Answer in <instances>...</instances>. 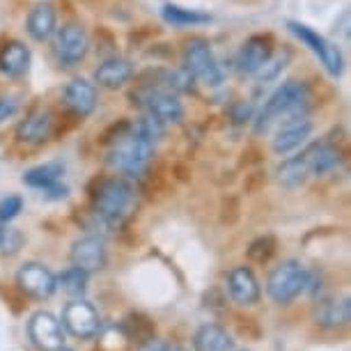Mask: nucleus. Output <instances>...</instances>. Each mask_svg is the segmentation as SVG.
<instances>
[{
  "label": "nucleus",
  "mask_w": 351,
  "mask_h": 351,
  "mask_svg": "<svg viewBox=\"0 0 351 351\" xmlns=\"http://www.w3.org/2000/svg\"><path fill=\"white\" fill-rule=\"evenodd\" d=\"M310 101V90L303 81H287L278 88L262 106L260 115L255 120V134H267L278 120H291V117L306 115Z\"/></svg>",
  "instance_id": "nucleus-1"
},
{
  "label": "nucleus",
  "mask_w": 351,
  "mask_h": 351,
  "mask_svg": "<svg viewBox=\"0 0 351 351\" xmlns=\"http://www.w3.org/2000/svg\"><path fill=\"white\" fill-rule=\"evenodd\" d=\"M92 200H95V214L99 221H104L110 228H120L134 216L138 195L127 180L112 177V180H104L99 184Z\"/></svg>",
  "instance_id": "nucleus-2"
},
{
  "label": "nucleus",
  "mask_w": 351,
  "mask_h": 351,
  "mask_svg": "<svg viewBox=\"0 0 351 351\" xmlns=\"http://www.w3.org/2000/svg\"><path fill=\"white\" fill-rule=\"evenodd\" d=\"M152 158H154V143L138 138L136 134L129 131V134H124L122 138H117L112 143L106 161H108L112 170L122 172V175L141 177L149 168Z\"/></svg>",
  "instance_id": "nucleus-3"
},
{
  "label": "nucleus",
  "mask_w": 351,
  "mask_h": 351,
  "mask_svg": "<svg viewBox=\"0 0 351 351\" xmlns=\"http://www.w3.org/2000/svg\"><path fill=\"white\" fill-rule=\"evenodd\" d=\"M308 271L310 269H306L296 260H285L282 264H278L269 274V280H267L269 296L278 306H287V303H291L294 299H299L303 291H306Z\"/></svg>",
  "instance_id": "nucleus-4"
},
{
  "label": "nucleus",
  "mask_w": 351,
  "mask_h": 351,
  "mask_svg": "<svg viewBox=\"0 0 351 351\" xmlns=\"http://www.w3.org/2000/svg\"><path fill=\"white\" fill-rule=\"evenodd\" d=\"M184 67L193 74V78H200L209 88H218L225 81L221 62L211 51V44L202 37L189 39L186 46H184Z\"/></svg>",
  "instance_id": "nucleus-5"
},
{
  "label": "nucleus",
  "mask_w": 351,
  "mask_h": 351,
  "mask_svg": "<svg viewBox=\"0 0 351 351\" xmlns=\"http://www.w3.org/2000/svg\"><path fill=\"white\" fill-rule=\"evenodd\" d=\"M287 28H289L291 35L299 39V42L306 44L308 49L313 51L317 58H319L322 64H324V69H326L330 76L337 78V76L342 74V71H344V58H342V53H340L337 46L330 44L326 37L319 35V32H315L313 28H308L306 23L289 21Z\"/></svg>",
  "instance_id": "nucleus-6"
},
{
  "label": "nucleus",
  "mask_w": 351,
  "mask_h": 351,
  "mask_svg": "<svg viewBox=\"0 0 351 351\" xmlns=\"http://www.w3.org/2000/svg\"><path fill=\"white\" fill-rule=\"evenodd\" d=\"M53 51L62 64H78L85 60L90 51V37L81 23H64L62 28H56V39H53Z\"/></svg>",
  "instance_id": "nucleus-7"
},
{
  "label": "nucleus",
  "mask_w": 351,
  "mask_h": 351,
  "mask_svg": "<svg viewBox=\"0 0 351 351\" xmlns=\"http://www.w3.org/2000/svg\"><path fill=\"white\" fill-rule=\"evenodd\" d=\"M62 326L71 335L81 337V340H92L101 330V317H99L97 308L92 303L83 299H74L62 310Z\"/></svg>",
  "instance_id": "nucleus-8"
},
{
  "label": "nucleus",
  "mask_w": 351,
  "mask_h": 351,
  "mask_svg": "<svg viewBox=\"0 0 351 351\" xmlns=\"http://www.w3.org/2000/svg\"><path fill=\"white\" fill-rule=\"evenodd\" d=\"M16 285L25 296L32 299H51L58 289V280L53 276V271L49 267H44L42 262H28L19 269L16 274Z\"/></svg>",
  "instance_id": "nucleus-9"
},
{
  "label": "nucleus",
  "mask_w": 351,
  "mask_h": 351,
  "mask_svg": "<svg viewBox=\"0 0 351 351\" xmlns=\"http://www.w3.org/2000/svg\"><path fill=\"white\" fill-rule=\"evenodd\" d=\"M28 335L39 351H58L64 347L62 324L56 315L46 313V310H39V313L30 317Z\"/></svg>",
  "instance_id": "nucleus-10"
},
{
  "label": "nucleus",
  "mask_w": 351,
  "mask_h": 351,
  "mask_svg": "<svg viewBox=\"0 0 351 351\" xmlns=\"http://www.w3.org/2000/svg\"><path fill=\"white\" fill-rule=\"evenodd\" d=\"M71 264L78 269H83L85 274H95V271H101L108 262V255H106V243L104 239H99L95 234L81 237L71 243L69 250Z\"/></svg>",
  "instance_id": "nucleus-11"
},
{
  "label": "nucleus",
  "mask_w": 351,
  "mask_h": 351,
  "mask_svg": "<svg viewBox=\"0 0 351 351\" xmlns=\"http://www.w3.org/2000/svg\"><path fill=\"white\" fill-rule=\"evenodd\" d=\"M228 294L237 306H255L262 299V287L250 267H234L228 274Z\"/></svg>",
  "instance_id": "nucleus-12"
},
{
  "label": "nucleus",
  "mask_w": 351,
  "mask_h": 351,
  "mask_svg": "<svg viewBox=\"0 0 351 351\" xmlns=\"http://www.w3.org/2000/svg\"><path fill=\"white\" fill-rule=\"evenodd\" d=\"M274 53V39L271 35H253L241 44L239 53H237V69L243 76H255L257 69L271 58Z\"/></svg>",
  "instance_id": "nucleus-13"
},
{
  "label": "nucleus",
  "mask_w": 351,
  "mask_h": 351,
  "mask_svg": "<svg viewBox=\"0 0 351 351\" xmlns=\"http://www.w3.org/2000/svg\"><path fill=\"white\" fill-rule=\"evenodd\" d=\"M145 106H147L149 115H154L163 124H177L184 117V104L170 90H147Z\"/></svg>",
  "instance_id": "nucleus-14"
},
{
  "label": "nucleus",
  "mask_w": 351,
  "mask_h": 351,
  "mask_svg": "<svg viewBox=\"0 0 351 351\" xmlns=\"http://www.w3.org/2000/svg\"><path fill=\"white\" fill-rule=\"evenodd\" d=\"M310 134H313V122H310L306 115L285 120V124L278 129V134L274 138V152L282 156L289 154V152L299 149L310 138Z\"/></svg>",
  "instance_id": "nucleus-15"
},
{
  "label": "nucleus",
  "mask_w": 351,
  "mask_h": 351,
  "mask_svg": "<svg viewBox=\"0 0 351 351\" xmlns=\"http://www.w3.org/2000/svg\"><path fill=\"white\" fill-rule=\"evenodd\" d=\"M64 106L74 112L76 117H88L97 108V88L85 78H74L67 83L62 92Z\"/></svg>",
  "instance_id": "nucleus-16"
},
{
  "label": "nucleus",
  "mask_w": 351,
  "mask_h": 351,
  "mask_svg": "<svg viewBox=\"0 0 351 351\" xmlns=\"http://www.w3.org/2000/svg\"><path fill=\"white\" fill-rule=\"evenodd\" d=\"M53 134V115L49 110H32L25 115V120L19 122L16 127V141L23 145H42Z\"/></svg>",
  "instance_id": "nucleus-17"
},
{
  "label": "nucleus",
  "mask_w": 351,
  "mask_h": 351,
  "mask_svg": "<svg viewBox=\"0 0 351 351\" xmlns=\"http://www.w3.org/2000/svg\"><path fill=\"white\" fill-rule=\"evenodd\" d=\"M134 76V64L131 60L122 56H110L99 64L97 71H95V81L101 85L106 90H117L122 88L129 78Z\"/></svg>",
  "instance_id": "nucleus-18"
},
{
  "label": "nucleus",
  "mask_w": 351,
  "mask_h": 351,
  "mask_svg": "<svg viewBox=\"0 0 351 351\" xmlns=\"http://www.w3.org/2000/svg\"><path fill=\"white\" fill-rule=\"evenodd\" d=\"M315 319L324 328H344L351 322V301L344 299H324L315 310Z\"/></svg>",
  "instance_id": "nucleus-19"
},
{
  "label": "nucleus",
  "mask_w": 351,
  "mask_h": 351,
  "mask_svg": "<svg viewBox=\"0 0 351 351\" xmlns=\"http://www.w3.org/2000/svg\"><path fill=\"white\" fill-rule=\"evenodd\" d=\"M56 23H58L56 8L51 3H39L30 10L25 28H28V35L35 42H46L56 32Z\"/></svg>",
  "instance_id": "nucleus-20"
},
{
  "label": "nucleus",
  "mask_w": 351,
  "mask_h": 351,
  "mask_svg": "<svg viewBox=\"0 0 351 351\" xmlns=\"http://www.w3.org/2000/svg\"><path fill=\"white\" fill-rule=\"evenodd\" d=\"M30 51L23 42H8L0 49V71L10 78H19L28 71Z\"/></svg>",
  "instance_id": "nucleus-21"
},
{
  "label": "nucleus",
  "mask_w": 351,
  "mask_h": 351,
  "mask_svg": "<svg viewBox=\"0 0 351 351\" xmlns=\"http://www.w3.org/2000/svg\"><path fill=\"white\" fill-rule=\"evenodd\" d=\"M234 340L218 324H204L193 335V351H232Z\"/></svg>",
  "instance_id": "nucleus-22"
},
{
  "label": "nucleus",
  "mask_w": 351,
  "mask_h": 351,
  "mask_svg": "<svg viewBox=\"0 0 351 351\" xmlns=\"http://www.w3.org/2000/svg\"><path fill=\"white\" fill-rule=\"evenodd\" d=\"M308 177H310V170H308V161L303 152L296 156L285 158L276 168V182L285 189H299L308 182Z\"/></svg>",
  "instance_id": "nucleus-23"
},
{
  "label": "nucleus",
  "mask_w": 351,
  "mask_h": 351,
  "mask_svg": "<svg viewBox=\"0 0 351 351\" xmlns=\"http://www.w3.org/2000/svg\"><path fill=\"white\" fill-rule=\"evenodd\" d=\"M303 154H306L310 175H317V177L326 175V172H330L340 163V152L330 143H313Z\"/></svg>",
  "instance_id": "nucleus-24"
},
{
  "label": "nucleus",
  "mask_w": 351,
  "mask_h": 351,
  "mask_svg": "<svg viewBox=\"0 0 351 351\" xmlns=\"http://www.w3.org/2000/svg\"><path fill=\"white\" fill-rule=\"evenodd\" d=\"M62 175H64V165L58 163V161H51V163L37 165V168H30L23 175V184H25V186H30V189L46 191V189H51L53 184L60 182Z\"/></svg>",
  "instance_id": "nucleus-25"
},
{
  "label": "nucleus",
  "mask_w": 351,
  "mask_h": 351,
  "mask_svg": "<svg viewBox=\"0 0 351 351\" xmlns=\"http://www.w3.org/2000/svg\"><path fill=\"white\" fill-rule=\"evenodd\" d=\"M122 330H124V335H127L129 340H134L138 344H143V342L152 340V337H156L154 322H152L149 317L143 315V313H129L127 317H124Z\"/></svg>",
  "instance_id": "nucleus-26"
},
{
  "label": "nucleus",
  "mask_w": 351,
  "mask_h": 351,
  "mask_svg": "<svg viewBox=\"0 0 351 351\" xmlns=\"http://www.w3.org/2000/svg\"><path fill=\"white\" fill-rule=\"evenodd\" d=\"M161 14H163V21L175 25V28H191V25H202L211 21V16L204 14V12L186 10V8H180V5H165Z\"/></svg>",
  "instance_id": "nucleus-27"
},
{
  "label": "nucleus",
  "mask_w": 351,
  "mask_h": 351,
  "mask_svg": "<svg viewBox=\"0 0 351 351\" xmlns=\"http://www.w3.org/2000/svg\"><path fill=\"white\" fill-rule=\"evenodd\" d=\"M56 280H58V287H60L64 294L74 296V299H81L85 291H88V274L78 267H69L67 271H62Z\"/></svg>",
  "instance_id": "nucleus-28"
},
{
  "label": "nucleus",
  "mask_w": 351,
  "mask_h": 351,
  "mask_svg": "<svg viewBox=\"0 0 351 351\" xmlns=\"http://www.w3.org/2000/svg\"><path fill=\"white\" fill-rule=\"evenodd\" d=\"M129 131L131 134H136L138 138H145V141H149V143H156V141H161L163 134H165V124L163 122H158L154 115H143V117H138L136 122H129Z\"/></svg>",
  "instance_id": "nucleus-29"
},
{
  "label": "nucleus",
  "mask_w": 351,
  "mask_h": 351,
  "mask_svg": "<svg viewBox=\"0 0 351 351\" xmlns=\"http://www.w3.org/2000/svg\"><path fill=\"white\" fill-rule=\"evenodd\" d=\"M276 248H278L276 237H271V234L257 237V239L246 248V257L255 264H264L276 255Z\"/></svg>",
  "instance_id": "nucleus-30"
},
{
  "label": "nucleus",
  "mask_w": 351,
  "mask_h": 351,
  "mask_svg": "<svg viewBox=\"0 0 351 351\" xmlns=\"http://www.w3.org/2000/svg\"><path fill=\"white\" fill-rule=\"evenodd\" d=\"M23 232L10 228L8 223H0V255H16L23 248Z\"/></svg>",
  "instance_id": "nucleus-31"
},
{
  "label": "nucleus",
  "mask_w": 351,
  "mask_h": 351,
  "mask_svg": "<svg viewBox=\"0 0 351 351\" xmlns=\"http://www.w3.org/2000/svg\"><path fill=\"white\" fill-rule=\"evenodd\" d=\"M291 60V56L289 53H280V56H274V53H271V58L267 62L262 64L260 69H257V81H274V78H278L285 71V67H287V62Z\"/></svg>",
  "instance_id": "nucleus-32"
},
{
  "label": "nucleus",
  "mask_w": 351,
  "mask_h": 351,
  "mask_svg": "<svg viewBox=\"0 0 351 351\" xmlns=\"http://www.w3.org/2000/svg\"><path fill=\"white\" fill-rule=\"evenodd\" d=\"M23 211V197L21 195H8L0 200V223H10Z\"/></svg>",
  "instance_id": "nucleus-33"
},
{
  "label": "nucleus",
  "mask_w": 351,
  "mask_h": 351,
  "mask_svg": "<svg viewBox=\"0 0 351 351\" xmlns=\"http://www.w3.org/2000/svg\"><path fill=\"white\" fill-rule=\"evenodd\" d=\"M16 112H19V99L0 95V124L5 120H10V117H14Z\"/></svg>",
  "instance_id": "nucleus-34"
},
{
  "label": "nucleus",
  "mask_w": 351,
  "mask_h": 351,
  "mask_svg": "<svg viewBox=\"0 0 351 351\" xmlns=\"http://www.w3.org/2000/svg\"><path fill=\"white\" fill-rule=\"evenodd\" d=\"M250 117H253V106H250V104H246V101H239V104H234V106H232V120H234L237 124L248 122Z\"/></svg>",
  "instance_id": "nucleus-35"
},
{
  "label": "nucleus",
  "mask_w": 351,
  "mask_h": 351,
  "mask_svg": "<svg viewBox=\"0 0 351 351\" xmlns=\"http://www.w3.org/2000/svg\"><path fill=\"white\" fill-rule=\"evenodd\" d=\"M44 193H46V197H53V200H60V197H67L69 189H67V186H62V184L58 182V184H53L51 189H46Z\"/></svg>",
  "instance_id": "nucleus-36"
},
{
  "label": "nucleus",
  "mask_w": 351,
  "mask_h": 351,
  "mask_svg": "<svg viewBox=\"0 0 351 351\" xmlns=\"http://www.w3.org/2000/svg\"><path fill=\"white\" fill-rule=\"evenodd\" d=\"M141 351H168V342H161V340H156V337H152V340L141 344Z\"/></svg>",
  "instance_id": "nucleus-37"
},
{
  "label": "nucleus",
  "mask_w": 351,
  "mask_h": 351,
  "mask_svg": "<svg viewBox=\"0 0 351 351\" xmlns=\"http://www.w3.org/2000/svg\"><path fill=\"white\" fill-rule=\"evenodd\" d=\"M58 351H71V349H67V347H62V349H58Z\"/></svg>",
  "instance_id": "nucleus-38"
}]
</instances>
